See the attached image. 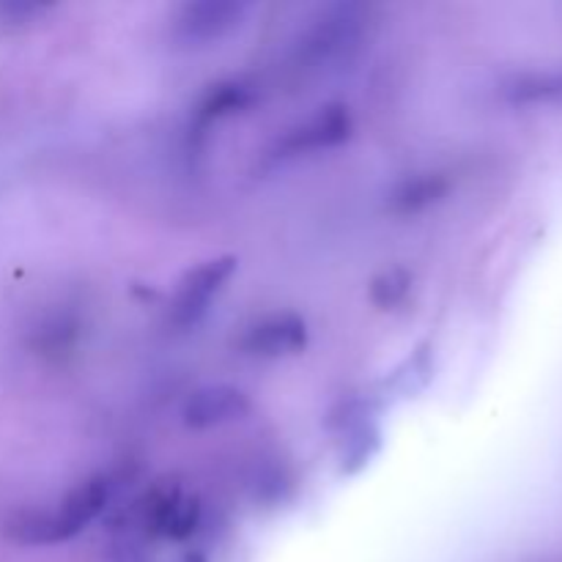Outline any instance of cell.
<instances>
[{
  "mask_svg": "<svg viewBox=\"0 0 562 562\" xmlns=\"http://www.w3.org/2000/svg\"><path fill=\"white\" fill-rule=\"evenodd\" d=\"M113 486L104 475L88 477L77 488H71L49 514H25L9 525V536L25 547H53V543L71 541L80 536L97 516L104 514Z\"/></svg>",
  "mask_w": 562,
  "mask_h": 562,
  "instance_id": "obj_1",
  "label": "cell"
},
{
  "mask_svg": "<svg viewBox=\"0 0 562 562\" xmlns=\"http://www.w3.org/2000/svg\"><path fill=\"white\" fill-rule=\"evenodd\" d=\"M368 11L366 5L340 3L329 5L322 11L311 31L305 33L300 44V55L311 66H329L338 60H349L360 49L362 36H366Z\"/></svg>",
  "mask_w": 562,
  "mask_h": 562,
  "instance_id": "obj_2",
  "label": "cell"
},
{
  "mask_svg": "<svg viewBox=\"0 0 562 562\" xmlns=\"http://www.w3.org/2000/svg\"><path fill=\"white\" fill-rule=\"evenodd\" d=\"M355 135V119L346 104L333 102L318 108L311 119L296 124L294 130L285 132L272 148L274 162H285V159H300L307 154L333 151V148L344 146Z\"/></svg>",
  "mask_w": 562,
  "mask_h": 562,
  "instance_id": "obj_3",
  "label": "cell"
},
{
  "mask_svg": "<svg viewBox=\"0 0 562 562\" xmlns=\"http://www.w3.org/2000/svg\"><path fill=\"white\" fill-rule=\"evenodd\" d=\"M236 272V258L234 256H217L209 261L198 263L195 269L184 274L176 291L173 307H170V322L179 329H190L201 322L209 313L212 302L223 294L228 280Z\"/></svg>",
  "mask_w": 562,
  "mask_h": 562,
  "instance_id": "obj_4",
  "label": "cell"
},
{
  "mask_svg": "<svg viewBox=\"0 0 562 562\" xmlns=\"http://www.w3.org/2000/svg\"><path fill=\"white\" fill-rule=\"evenodd\" d=\"M247 3L239 0H201L187 3L173 22V42L187 49L212 47L245 22Z\"/></svg>",
  "mask_w": 562,
  "mask_h": 562,
  "instance_id": "obj_5",
  "label": "cell"
},
{
  "mask_svg": "<svg viewBox=\"0 0 562 562\" xmlns=\"http://www.w3.org/2000/svg\"><path fill=\"white\" fill-rule=\"evenodd\" d=\"M252 412L250 395L234 384H206L187 398L181 409V420L192 431H209V428L231 426L245 420Z\"/></svg>",
  "mask_w": 562,
  "mask_h": 562,
  "instance_id": "obj_6",
  "label": "cell"
},
{
  "mask_svg": "<svg viewBox=\"0 0 562 562\" xmlns=\"http://www.w3.org/2000/svg\"><path fill=\"white\" fill-rule=\"evenodd\" d=\"M307 340L311 335H307L305 318L296 313H274L247 329L241 349L258 360H283V357L302 355L307 349Z\"/></svg>",
  "mask_w": 562,
  "mask_h": 562,
  "instance_id": "obj_7",
  "label": "cell"
},
{
  "mask_svg": "<svg viewBox=\"0 0 562 562\" xmlns=\"http://www.w3.org/2000/svg\"><path fill=\"white\" fill-rule=\"evenodd\" d=\"M146 525L157 536L170 538V541H184L201 525V499L184 494L176 486L159 488L148 499Z\"/></svg>",
  "mask_w": 562,
  "mask_h": 562,
  "instance_id": "obj_8",
  "label": "cell"
},
{
  "mask_svg": "<svg viewBox=\"0 0 562 562\" xmlns=\"http://www.w3.org/2000/svg\"><path fill=\"white\" fill-rule=\"evenodd\" d=\"M505 102L516 108L530 104H562V75L560 71H532V75H516L503 88Z\"/></svg>",
  "mask_w": 562,
  "mask_h": 562,
  "instance_id": "obj_9",
  "label": "cell"
},
{
  "mask_svg": "<svg viewBox=\"0 0 562 562\" xmlns=\"http://www.w3.org/2000/svg\"><path fill=\"white\" fill-rule=\"evenodd\" d=\"M450 190V181L442 173H426L412 176V179L401 181L393 192V212L398 214H417L423 209L434 206L442 201Z\"/></svg>",
  "mask_w": 562,
  "mask_h": 562,
  "instance_id": "obj_10",
  "label": "cell"
},
{
  "mask_svg": "<svg viewBox=\"0 0 562 562\" xmlns=\"http://www.w3.org/2000/svg\"><path fill=\"white\" fill-rule=\"evenodd\" d=\"M252 93L250 88L241 86V82H225V86H217L201 104V113H198V121L203 126L212 124V121L225 119V115H234L239 110L250 108Z\"/></svg>",
  "mask_w": 562,
  "mask_h": 562,
  "instance_id": "obj_11",
  "label": "cell"
},
{
  "mask_svg": "<svg viewBox=\"0 0 562 562\" xmlns=\"http://www.w3.org/2000/svg\"><path fill=\"white\" fill-rule=\"evenodd\" d=\"M412 291V274L404 267H393L379 272L376 278L368 285V300L373 302V307L379 311H395L398 305H404L406 296Z\"/></svg>",
  "mask_w": 562,
  "mask_h": 562,
  "instance_id": "obj_12",
  "label": "cell"
}]
</instances>
